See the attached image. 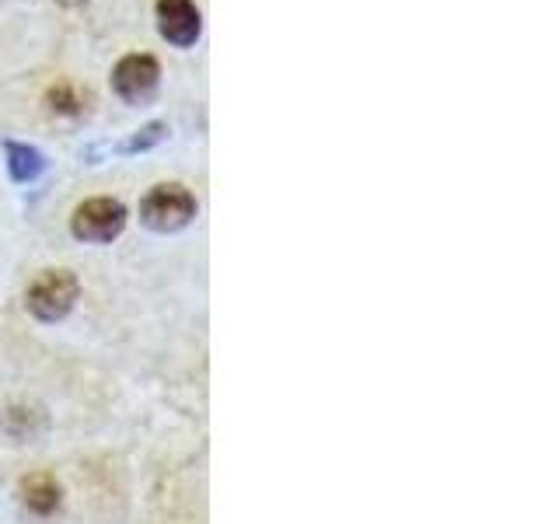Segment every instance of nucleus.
Instances as JSON below:
<instances>
[{"mask_svg": "<svg viewBox=\"0 0 559 524\" xmlns=\"http://www.w3.org/2000/svg\"><path fill=\"white\" fill-rule=\"evenodd\" d=\"M81 284L70 270H43L25 290V308L39 322H60L78 305Z\"/></svg>", "mask_w": 559, "mask_h": 524, "instance_id": "obj_1", "label": "nucleus"}, {"mask_svg": "<svg viewBox=\"0 0 559 524\" xmlns=\"http://www.w3.org/2000/svg\"><path fill=\"white\" fill-rule=\"evenodd\" d=\"M192 217H197V196L179 182L154 186L147 196L140 200V221L157 235L182 231L186 224H192Z\"/></svg>", "mask_w": 559, "mask_h": 524, "instance_id": "obj_2", "label": "nucleus"}, {"mask_svg": "<svg viewBox=\"0 0 559 524\" xmlns=\"http://www.w3.org/2000/svg\"><path fill=\"white\" fill-rule=\"evenodd\" d=\"M127 227V206L112 196H95V200H84L74 217H70V231L81 241H92V245H105L122 235Z\"/></svg>", "mask_w": 559, "mask_h": 524, "instance_id": "obj_3", "label": "nucleus"}, {"mask_svg": "<svg viewBox=\"0 0 559 524\" xmlns=\"http://www.w3.org/2000/svg\"><path fill=\"white\" fill-rule=\"evenodd\" d=\"M162 84V67L147 52H130L112 67V92L127 105H147Z\"/></svg>", "mask_w": 559, "mask_h": 524, "instance_id": "obj_4", "label": "nucleus"}, {"mask_svg": "<svg viewBox=\"0 0 559 524\" xmlns=\"http://www.w3.org/2000/svg\"><path fill=\"white\" fill-rule=\"evenodd\" d=\"M157 28L171 46H192L203 32L200 8L192 0H157Z\"/></svg>", "mask_w": 559, "mask_h": 524, "instance_id": "obj_5", "label": "nucleus"}, {"mask_svg": "<svg viewBox=\"0 0 559 524\" xmlns=\"http://www.w3.org/2000/svg\"><path fill=\"white\" fill-rule=\"evenodd\" d=\"M60 500H63V489H60L57 479L46 476V472H39V476H28L22 483V503L28 507L32 514H39V517L57 514Z\"/></svg>", "mask_w": 559, "mask_h": 524, "instance_id": "obj_6", "label": "nucleus"}, {"mask_svg": "<svg viewBox=\"0 0 559 524\" xmlns=\"http://www.w3.org/2000/svg\"><path fill=\"white\" fill-rule=\"evenodd\" d=\"M8 171L14 182H35L46 171V157L28 144H8Z\"/></svg>", "mask_w": 559, "mask_h": 524, "instance_id": "obj_7", "label": "nucleus"}, {"mask_svg": "<svg viewBox=\"0 0 559 524\" xmlns=\"http://www.w3.org/2000/svg\"><path fill=\"white\" fill-rule=\"evenodd\" d=\"M4 430L11 437H17V441H28V437H35L43 430V413L28 409V406H11L4 413Z\"/></svg>", "mask_w": 559, "mask_h": 524, "instance_id": "obj_8", "label": "nucleus"}, {"mask_svg": "<svg viewBox=\"0 0 559 524\" xmlns=\"http://www.w3.org/2000/svg\"><path fill=\"white\" fill-rule=\"evenodd\" d=\"M168 136V127L165 122H151V127H144V130H136V136L133 140H127L122 144V151H147V147H154V144H162V140Z\"/></svg>", "mask_w": 559, "mask_h": 524, "instance_id": "obj_9", "label": "nucleus"}]
</instances>
